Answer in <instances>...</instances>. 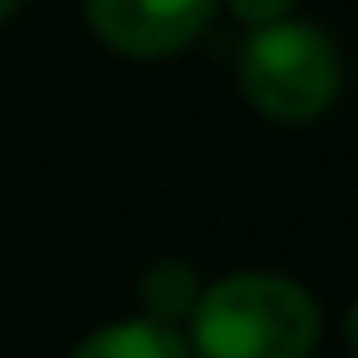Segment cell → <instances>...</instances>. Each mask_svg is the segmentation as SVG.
Listing matches in <instances>:
<instances>
[{
	"instance_id": "7a4b0ae2",
	"label": "cell",
	"mask_w": 358,
	"mask_h": 358,
	"mask_svg": "<svg viewBox=\"0 0 358 358\" xmlns=\"http://www.w3.org/2000/svg\"><path fill=\"white\" fill-rule=\"evenodd\" d=\"M239 87L257 115L275 124H308L336 106L345 87V60L327 28L289 14L248 28L239 51Z\"/></svg>"
},
{
	"instance_id": "8992f818",
	"label": "cell",
	"mask_w": 358,
	"mask_h": 358,
	"mask_svg": "<svg viewBox=\"0 0 358 358\" xmlns=\"http://www.w3.org/2000/svg\"><path fill=\"white\" fill-rule=\"evenodd\" d=\"M221 5L243 23V28H262V23L289 19V14L299 10V0H221Z\"/></svg>"
},
{
	"instance_id": "6da1fadb",
	"label": "cell",
	"mask_w": 358,
	"mask_h": 358,
	"mask_svg": "<svg viewBox=\"0 0 358 358\" xmlns=\"http://www.w3.org/2000/svg\"><path fill=\"white\" fill-rule=\"evenodd\" d=\"M322 308L299 280L234 271L202 285L189 313L193 358H313Z\"/></svg>"
},
{
	"instance_id": "3957f363",
	"label": "cell",
	"mask_w": 358,
	"mask_h": 358,
	"mask_svg": "<svg viewBox=\"0 0 358 358\" xmlns=\"http://www.w3.org/2000/svg\"><path fill=\"white\" fill-rule=\"evenodd\" d=\"M78 10L106 51L124 60H170L207 32L221 0H78Z\"/></svg>"
},
{
	"instance_id": "ba28073f",
	"label": "cell",
	"mask_w": 358,
	"mask_h": 358,
	"mask_svg": "<svg viewBox=\"0 0 358 358\" xmlns=\"http://www.w3.org/2000/svg\"><path fill=\"white\" fill-rule=\"evenodd\" d=\"M19 10H23V0H0V23H10Z\"/></svg>"
},
{
	"instance_id": "52a82bcc",
	"label": "cell",
	"mask_w": 358,
	"mask_h": 358,
	"mask_svg": "<svg viewBox=\"0 0 358 358\" xmlns=\"http://www.w3.org/2000/svg\"><path fill=\"white\" fill-rule=\"evenodd\" d=\"M345 336H349V354L358 358V303L349 308V322H345Z\"/></svg>"
},
{
	"instance_id": "277c9868",
	"label": "cell",
	"mask_w": 358,
	"mask_h": 358,
	"mask_svg": "<svg viewBox=\"0 0 358 358\" xmlns=\"http://www.w3.org/2000/svg\"><path fill=\"white\" fill-rule=\"evenodd\" d=\"M69 358H193L189 336H179L166 322L152 317H124L110 327H96L92 336H83Z\"/></svg>"
},
{
	"instance_id": "5b68a950",
	"label": "cell",
	"mask_w": 358,
	"mask_h": 358,
	"mask_svg": "<svg viewBox=\"0 0 358 358\" xmlns=\"http://www.w3.org/2000/svg\"><path fill=\"white\" fill-rule=\"evenodd\" d=\"M202 294V280L184 257H161L148 271L138 275V303H143V317L152 322H166V327H179L189 322L193 303Z\"/></svg>"
}]
</instances>
